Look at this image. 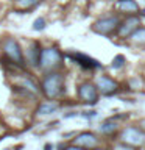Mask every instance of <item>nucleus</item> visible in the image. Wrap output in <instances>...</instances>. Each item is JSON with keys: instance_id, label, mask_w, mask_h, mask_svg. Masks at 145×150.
<instances>
[{"instance_id": "obj_16", "label": "nucleus", "mask_w": 145, "mask_h": 150, "mask_svg": "<svg viewBox=\"0 0 145 150\" xmlns=\"http://www.w3.org/2000/svg\"><path fill=\"white\" fill-rule=\"evenodd\" d=\"M56 108V105H44L41 108V112H45V111H53Z\"/></svg>"}, {"instance_id": "obj_8", "label": "nucleus", "mask_w": 145, "mask_h": 150, "mask_svg": "<svg viewBox=\"0 0 145 150\" xmlns=\"http://www.w3.org/2000/svg\"><path fill=\"white\" fill-rule=\"evenodd\" d=\"M137 25H139V17H136V16L134 17H128L122 25H119V36H122V38L130 36L131 33L137 28Z\"/></svg>"}, {"instance_id": "obj_17", "label": "nucleus", "mask_w": 145, "mask_h": 150, "mask_svg": "<svg viewBox=\"0 0 145 150\" xmlns=\"http://www.w3.org/2000/svg\"><path fill=\"white\" fill-rule=\"evenodd\" d=\"M67 150H83V149H67Z\"/></svg>"}, {"instance_id": "obj_13", "label": "nucleus", "mask_w": 145, "mask_h": 150, "mask_svg": "<svg viewBox=\"0 0 145 150\" xmlns=\"http://www.w3.org/2000/svg\"><path fill=\"white\" fill-rule=\"evenodd\" d=\"M41 0H17V8H20V9H30L33 6H36L37 3H39Z\"/></svg>"}, {"instance_id": "obj_5", "label": "nucleus", "mask_w": 145, "mask_h": 150, "mask_svg": "<svg viewBox=\"0 0 145 150\" xmlns=\"http://www.w3.org/2000/svg\"><path fill=\"white\" fill-rule=\"evenodd\" d=\"M119 25L120 23H119V19L117 17H105V19H100V21H97L94 23L92 30L100 33V35H111Z\"/></svg>"}, {"instance_id": "obj_7", "label": "nucleus", "mask_w": 145, "mask_h": 150, "mask_svg": "<svg viewBox=\"0 0 145 150\" xmlns=\"http://www.w3.org/2000/svg\"><path fill=\"white\" fill-rule=\"evenodd\" d=\"M97 89L101 91L103 94H106V96H111V94L119 91V83L109 77H100L97 80Z\"/></svg>"}, {"instance_id": "obj_3", "label": "nucleus", "mask_w": 145, "mask_h": 150, "mask_svg": "<svg viewBox=\"0 0 145 150\" xmlns=\"http://www.w3.org/2000/svg\"><path fill=\"white\" fill-rule=\"evenodd\" d=\"M61 63V53L56 49H45L41 50L39 56V66L42 69H53L56 66H59Z\"/></svg>"}, {"instance_id": "obj_14", "label": "nucleus", "mask_w": 145, "mask_h": 150, "mask_svg": "<svg viewBox=\"0 0 145 150\" xmlns=\"http://www.w3.org/2000/svg\"><path fill=\"white\" fill-rule=\"evenodd\" d=\"M45 27V21L44 19H37L34 22V30H42V28Z\"/></svg>"}, {"instance_id": "obj_2", "label": "nucleus", "mask_w": 145, "mask_h": 150, "mask_svg": "<svg viewBox=\"0 0 145 150\" xmlns=\"http://www.w3.org/2000/svg\"><path fill=\"white\" fill-rule=\"evenodd\" d=\"M3 53L8 56V59L11 61L13 64H19L22 66L23 64V55H22V50L19 44L11 38L3 41Z\"/></svg>"}, {"instance_id": "obj_12", "label": "nucleus", "mask_w": 145, "mask_h": 150, "mask_svg": "<svg viewBox=\"0 0 145 150\" xmlns=\"http://www.w3.org/2000/svg\"><path fill=\"white\" fill-rule=\"evenodd\" d=\"M130 38H131V41H133V42L144 44V42H145V30H144V28H139V30H136V31L131 33Z\"/></svg>"}, {"instance_id": "obj_9", "label": "nucleus", "mask_w": 145, "mask_h": 150, "mask_svg": "<svg viewBox=\"0 0 145 150\" xmlns=\"http://www.w3.org/2000/svg\"><path fill=\"white\" fill-rule=\"evenodd\" d=\"M117 8H119L122 13H126V14H134V13L139 11V5L136 3L134 0H119Z\"/></svg>"}, {"instance_id": "obj_11", "label": "nucleus", "mask_w": 145, "mask_h": 150, "mask_svg": "<svg viewBox=\"0 0 145 150\" xmlns=\"http://www.w3.org/2000/svg\"><path fill=\"white\" fill-rule=\"evenodd\" d=\"M77 142L84 145V147H94V145L97 144V138L94 134H91V133H84V134H81L77 139Z\"/></svg>"}, {"instance_id": "obj_6", "label": "nucleus", "mask_w": 145, "mask_h": 150, "mask_svg": "<svg viewBox=\"0 0 145 150\" xmlns=\"http://www.w3.org/2000/svg\"><path fill=\"white\" fill-rule=\"evenodd\" d=\"M98 89L97 86H94L92 83H83L81 86H80V97H81V100L83 102H86V103H95L97 102V98H98Z\"/></svg>"}, {"instance_id": "obj_4", "label": "nucleus", "mask_w": 145, "mask_h": 150, "mask_svg": "<svg viewBox=\"0 0 145 150\" xmlns=\"http://www.w3.org/2000/svg\"><path fill=\"white\" fill-rule=\"evenodd\" d=\"M122 141L125 144L131 145V147H136V145H142L145 141V133L140 131L136 127H128L122 131Z\"/></svg>"}, {"instance_id": "obj_10", "label": "nucleus", "mask_w": 145, "mask_h": 150, "mask_svg": "<svg viewBox=\"0 0 145 150\" xmlns=\"http://www.w3.org/2000/svg\"><path fill=\"white\" fill-rule=\"evenodd\" d=\"M72 58L77 61L78 64H81L83 67H86V69H94V67H98V63L95 59H92V58H89V56L86 55H81V53H73L72 55Z\"/></svg>"}, {"instance_id": "obj_1", "label": "nucleus", "mask_w": 145, "mask_h": 150, "mask_svg": "<svg viewBox=\"0 0 145 150\" xmlns=\"http://www.w3.org/2000/svg\"><path fill=\"white\" fill-rule=\"evenodd\" d=\"M42 88H44V92L47 94V97L50 98H55L61 96V92H63V88H64V78L61 74H50L47 75L45 80H44V84H42Z\"/></svg>"}, {"instance_id": "obj_15", "label": "nucleus", "mask_w": 145, "mask_h": 150, "mask_svg": "<svg viewBox=\"0 0 145 150\" xmlns=\"http://www.w3.org/2000/svg\"><path fill=\"white\" fill-rule=\"evenodd\" d=\"M101 130L105 131V133H109V131L115 130V125H114V124H111V122H109V124H105V125H103V127H101Z\"/></svg>"}]
</instances>
